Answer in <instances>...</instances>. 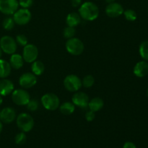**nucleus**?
Wrapping results in <instances>:
<instances>
[{"instance_id": "obj_1", "label": "nucleus", "mask_w": 148, "mask_h": 148, "mask_svg": "<svg viewBox=\"0 0 148 148\" xmlns=\"http://www.w3.org/2000/svg\"><path fill=\"white\" fill-rule=\"evenodd\" d=\"M79 14L83 20L86 21H93L98 18L99 15V9L95 3L86 1L79 7Z\"/></svg>"}, {"instance_id": "obj_2", "label": "nucleus", "mask_w": 148, "mask_h": 148, "mask_svg": "<svg viewBox=\"0 0 148 148\" xmlns=\"http://www.w3.org/2000/svg\"><path fill=\"white\" fill-rule=\"evenodd\" d=\"M16 122L19 130L23 132H29L34 127V119L27 113H21L17 116Z\"/></svg>"}, {"instance_id": "obj_3", "label": "nucleus", "mask_w": 148, "mask_h": 148, "mask_svg": "<svg viewBox=\"0 0 148 148\" xmlns=\"http://www.w3.org/2000/svg\"><path fill=\"white\" fill-rule=\"evenodd\" d=\"M65 47L68 53L73 56H79L82 54L85 49V46L82 40L75 37L67 39L65 43Z\"/></svg>"}, {"instance_id": "obj_4", "label": "nucleus", "mask_w": 148, "mask_h": 148, "mask_svg": "<svg viewBox=\"0 0 148 148\" xmlns=\"http://www.w3.org/2000/svg\"><path fill=\"white\" fill-rule=\"evenodd\" d=\"M41 103L43 106L48 111H55L60 106V100L54 93L48 92L41 97Z\"/></svg>"}, {"instance_id": "obj_5", "label": "nucleus", "mask_w": 148, "mask_h": 148, "mask_svg": "<svg viewBox=\"0 0 148 148\" xmlns=\"http://www.w3.org/2000/svg\"><path fill=\"white\" fill-rule=\"evenodd\" d=\"M0 48L7 54H13L16 52L17 44L15 39L10 36H4L0 39Z\"/></svg>"}, {"instance_id": "obj_6", "label": "nucleus", "mask_w": 148, "mask_h": 148, "mask_svg": "<svg viewBox=\"0 0 148 148\" xmlns=\"http://www.w3.org/2000/svg\"><path fill=\"white\" fill-rule=\"evenodd\" d=\"M64 86L69 92H77L82 88V79L75 75H69L64 79Z\"/></svg>"}, {"instance_id": "obj_7", "label": "nucleus", "mask_w": 148, "mask_h": 148, "mask_svg": "<svg viewBox=\"0 0 148 148\" xmlns=\"http://www.w3.org/2000/svg\"><path fill=\"white\" fill-rule=\"evenodd\" d=\"M30 99V94L24 89L14 90L12 92V100L17 106H26Z\"/></svg>"}, {"instance_id": "obj_8", "label": "nucleus", "mask_w": 148, "mask_h": 148, "mask_svg": "<svg viewBox=\"0 0 148 148\" xmlns=\"http://www.w3.org/2000/svg\"><path fill=\"white\" fill-rule=\"evenodd\" d=\"M12 17L15 24L19 25H25L30 21L32 18V14L28 9L21 8L17 10L13 14Z\"/></svg>"}, {"instance_id": "obj_9", "label": "nucleus", "mask_w": 148, "mask_h": 148, "mask_svg": "<svg viewBox=\"0 0 148 148\" xmlns=\"http://www.w3.org/2000/svg\"><path fill=\"white\" fill-rule=\"evenodd\" d=\"M22 56H23V59L25 62L33 63L37 59L38 56V49L37 46L33 44H28L27 43L23 48Z\"/></svg>"}, {"instance_id": "obj_10", "label": "nucleus", "mask_w": 148, "mask_h": 148, "mask_svg": "<svg viewBox=\"0 0 148 148\" xmlns=\"http://www.w3.org/2000/svg\"><path fill=\"white\" fill-rule=\"evenodd\" d=\"M17 0H0V12L6 15L13 14L18 10Z\"/></svg>"}, {"instance_id": "obj_11", "label": "nucleus", "mask_w": 148, "mask_h": 148, "mask_svg": "<svg viewBox=\"0 0 148 148\" xmlns=\"http://www.w3.org/2000/svg\"><path fill=\"white\" fill-rule=\"evenodd\" d=\"M37 83V77L32 72H25L20 76L19 79V84L25 89L33 88Z\"/></svg>"}, {"instance_id": "obj_12", "label": "nucleus", "mask_w": 148, "mask_h": 148, "mask_svg": "<svg viewBox=\"0 0 148 148\" xmlns=\"http://www.w3.org/2000/svg\"><path fill=\"white\" fill-rule=\"evenodd\" d=\"M89 101L90 98L88 94L84 92H80V91L75 92L72 98V102L75 104V106H78L82 108L88 107Z\"/></svg>"}, {"instance_id": "obj_13", "label": "nucleus", "mask_w": 148, "mask_h": 148, "mask_svg": "<svg viewBox=\"0 0 148 148\" xmlns=\"http://www.w3.org/2000/svg\"><path fill=\"white\" fill-rule=\"evenodd\" d=\"M105 11L107 16L111 18H115L123 14L124 10L121 4L114 1L111 4H108V5L106 7Z\"/></svg>"}, {"instance_id": "obj_14", "label": "nucleus", "mask_w": 148, "mask_h": 148, "mask_svg": "<svg viewBox=\"0 0 148 148\" xmlns=\"http://www.w3.org/2000/svg\"><path fill=\"white\" fill-rule=\"evenodd\" d=\"M17 118L15 110L11 107H6L1 111L0 120L4 124H10L13 122Z\"/></svg>"}, {"instance_id": "obj_15", "label": "nucleus", "mask_w": 148, "mask_h": 148, "mask_svg": "<svg viewBox=\"0 0 148 148\" xmlns=\"http://www.w3.org/2000/svg\"><path fill=\"white\" fill-rule=\"evenodd\" d=\"M133 73L137 77H144L148 75V62L140 61L137 62L133 69Z\"/></svg>"}, {"instance_id": "obj_16", "label": "nucleus", "mask_w": 148, "mask_h": 148, "mask_svg": "<svg viewBox=\"0 0 148 148\" xmlns=\"http://www.w3.org/2000/svg\"><path fill=\"white\" fill-rule=\"evenodd\" d=\"M14 86L13 82L8 79H1L0 80V95L1 96H7L13 92Z\"/></svg>"}, {"instance_id": "obj_17", "label": "nucleus", "mask_w": 148, "mask_h": 148, "mask_svg": "<svg viewBox=\"0 0 148 148\" xmlns=\"http://www.w3.org/2000/svg\"><path fill=\"white\" fill-rule=\"evenodd\" d=\"M24 59L22 55L19 53H13L10 59V64L14 69H20L24 64Z\"/></svg>"}, {"instance_id": "obj_18", "label": "nucleus", "mask_w": 148, "mask_h": 148, "mask_svg": "<svg viewBox=\"0 0 148 148\" xmlns=\"http://www.w3.org/2000/svg\"><path fill=\"white\" fill-rule=\"evenodd\" d=\"M104 106V101L102 98L99 97H95L90 100L89 103H88V108L90 110L94 112L101 111Z\"/></svg>"}, {"instance_id": "obj_19", "label": "nucleus", "mask_w": 148, "mask_h": 148, "mask_svg": "<svg viewBox=\"0 0 148 148\" xmlns=\"http://www.w3.org/2000/svg\"><path fill=\"white\" fill-rule=\"evenodd\" d=\"M81 17L79 13L71 12L66 16V23L67 26L75 27L79 25L81 23Z\"/></svg>"}, {"instance_id": "obj_20", "label": "nucleus", "mask_w": 148, "mask_h": 148, "mask_svg": "<svg viewBox=\"0 0 148 148\" xmlns=\"http://www.w3.org/2000/svg\"><path fill=\"white\" fill-rule=\"evenodd\" d=\"M12 67L10 64V62L0 59V78L1 79L7 78L10 75Z\"/></svg>"}, {"instance_id": "obj_21", "label": "nucleus", "mask_w": 148, "mask_h": 148, "mask_svg": "<svg viewBox=\"0 0 148 148\" xmlns=\"http://www.w3.org/2000/svg\"><path fill=\"white\" fill-rule=\"evenodd\" d=\"M59 109L60 112L64 115H71L75 111V106L72 102L66 101V102H64L62 104H60Z\"/></svg>"}, {"instance_id": "obj_22", "label": "nucleus", "mask_w": 148, "mask_h": 148, "mask_svg": "<svg viewBox=\"0 0 148 148\" xmlns=\"http://www.w3.org/2000/svg\"><path fill=\"white\" fill-rule=\"evenodd\" d=\"M32 73L34 74L36 76H40L44 72L45 65L41 61H35L32 63L31 66Z\"/></svg>"}, {"instance_id": "obj_23", "label": "nucleus", "mask_w": 148, "mask_h": 148, "mask_svg": "<svg viewBox=\"0 0 148 148\" xmlns=\"http://www.w3.org/2000/svg\"><path fill=\"white\" fill-rule=\"evenodd\" d=\"M139 53L143 60L148 62V40H144L140 43Z\"/></svg>"}, {"instance_id": "obj_24", "label": "nucleus", "mask_w": 148, "mask_h": 148, "mask_svg": "<svg viewBox=\"0 0 148 148\" xmlns=\"http://www.w3.org/2000/svg\"><path fill=\"white\" fill-rule=\"evenodd\" d=\"M14 25H15V23H14V19L11 17H6L2 22V27L6 30H12L14 27Z\"/></svg>"}, {"instance_id": "obj_25", "label": "nucleus", "mask_w": 148, "mask_h": 148, "mask_svg": "<svg viewBox=\"0 0 148 148\" xmlns=\"http://www.w3.org/2000/svg\"><path fill=\"white\" fill-rule=\"evenodd\" d=\"M94 83H95V78L90 75H86L82 79V86H83L85 88H91L94 85Z\"/></svg>"}, {"instance_id": "obj_26", "label": "nucleus", "mask_w": 148, "mask_h": 148, "mask_svg": "<svg viewBox=\"0 0 148 148\" xmlns=\"http://www.w3.org/2000/svg\"><path fill=\"white\" fill-rule=\"evenodd\" d=\"M123 14H124V17L126 18V20H128V21L134 22L137 20V14L134 10H131V9H128V10H124Z\"/></svg>"}, {"instance_id": "obj_27", "label": "nucleus", "mask_w": 148, "mask_h": 148, "mask_svg": "<svg viewBox=\"0 0 148 148\" xmlns=\"http://www.w3.org/2000/svg\"><path fill=\"white\" fill-rule=\"evenodd\" d=\"M75 34H76V30L75 27H70V26H66L63 31L64 37L66 39L72 38L75 37Z\"/></svg>"}, {"instance_id": "obj_28", "label": "nucleus", "mask_w": 148, "mask_h": 148, "mask_svg": "<svg viewBox=\"0 0 148 148\" xmlns=\"http://www.w3.org/2000/svg\"><path fill=\"white\" fill-rule=\"evenodd\" d=\"M26 140H27V136H26L25 132H23L18 133L14 137V142L16 144L19 145L25 144L26 143Z\"/></svg>"}, {"instance_id": "obj_29", "label": "nucleus", "mask_w": 148, "mask_h": 148, "mask_svg": "<svg viewBox=\"0 0 148 148\" xmlns=\"http://www.w3.org/2000/svg\"><path fill=\"white\" fill-rule=\"evenodd\" d=\"M27 110L30 111H36L39 108V102L36 99H30L29 102L26 105Z\"/></svg>"}, {"instance_id": "obj_30", "label": "nucleus", "mask_w": 148, "mask_h": 148, "mask_svg": "<svg viewBox=\"0 0 148 148\" xmlns=\"http://www.w3.org/2000/svg\"><path fill=\"white\" fill-rule=\"evenodd\" d=\"M16 43L17 44L20 45V46H23L24 47L27 44V38L26 37V36L23 34H19L16 36Z\"/></svg>"}, {"instance_id": "obj_31", "label": "nucleus", "mask_w": 148, "mask_h": 148, "mask_svg": "<svg viewBox=\"0 0 148 148\" xmlns=\"http://www.w3.org/2000/svg\"><path fill=\"white\" fill-rule=\"evenodd\" d=\"M18 3L22 8L28 9L33 4V0H19Z\"/></svg>"}, {"instance_id": "obj_32", "label": "nucleus", "mask_w": 148, "mask_h": 148, "mask_svg": "<svg viewBox=\"0 0 148 148\" xmlns=\"http://www.w3.org/2000/svg\"><path fill=\"white\" fill-rule=\"evenodd\" d=\"M95 118V112L92 111H87L86 114H85V119L88 121H92Z\"/></svg>"}, {"instance_id": "obj_33", "label": "nucleus", "mask_w": 148, "mask_h": 148, "mask_svg": "<svg viewBox=\"0 0 148 148\" xmlns=\"http://www.w3.org/2000/svg\"><path fill=\"white\" fill-rule=\"evenodd\" d=\"M71 4L73 7H79L82 4V0H71Z\"/></svg>"}, {"instance_id": "obj_34", "label": "nucleus", "mask_w": 148, "mask_h": 148, "mask_svg": "<svg viewBox=\"0 0 148 148\" xmlns=\"http://www.w3.org/2000/svg\"><path fill=\"white\" fill-rule=\"evenodd\" d=\"M123 148H137L135 145L132 142H127V143H124Z\"/></svg>"}, {"instance_id": "obj_35", "label": "nucleus", "mask_w": 148, "mask_h": 148, "mask_svg": "<svg viewBox=\"0 0 148 148\" xmlns=\"http://www.w3.org/2000/svg\"><path fill=\"white\" fill-rule=\"evenodd\" d=\"M2 129H3V124H2V122H1V121L0 120V134H1V132H2Z\"/></svg>"}, {"instance_id": "obj_36", "label": "nucleus", "mask_w": 148, "mask_h": 148, "mask_svg": "<svg viewBox=\"0 0 148 148\" xmlns=\"http://www.w3.org/2000/svg\"><path fill=\"white\" fill-rule=\"evenodd\" d=\"M106 2L108 3V4H111V3H113L115 1V0H105Z\"/></svg>"}, {"instance_id": "obj_37", "label": "nucleus", "mask_w": 148, "mask_h": 148, "mask_svg": "<svg viewBox=\"0 0 148 148\" xmlns=\"http://www.w3.org/2000/svg\"><path fill=\"white\" fill-rule=\"evenodd\" d=\"M3 102V98H2V96H1V95H0V106L1 105V103H2Z\"/></svg>"}, {"instance_id": "obj_38", "label": "nucleus", "mask_w": 148, "mask_h": 148, "mask_svg": "<svg viewBox=\"0 0 148 148\" xmlns=\"http://www.w3.org/2000/svg\"><path fill=\"white\" fill-rule=\"evenodd\" d=\"M2 50H1V49L0 48V59L1 58V56H2Z\"/></svg>"}, {"instance_id": "obj_39", "label": "nucleus", "mask_w": 148, "mask_h": 148, "mask_svg": "<svg viewBox=\"0 0 148 148\" xmlns=\"http://www.w3.org/2000/svg\"><path fill=\"white\" fill-rule=\"evenodd\" d=\"M147 97H148V89H147Z\"/></svg>"}, {"instance_id": "obj_40", "label": "nucleus", "mask_w": 148, "mask_h": 148, "mask_svg": "<svg viewBox=\"0 0 148 148\" xmlns=\"http://www.w3.org/2000/svg\"><path fill=\"white\" fill-rule=\"evenodd\" d=\"M0 114H1V111H0Z\"/></svg>"}]
</instances>
